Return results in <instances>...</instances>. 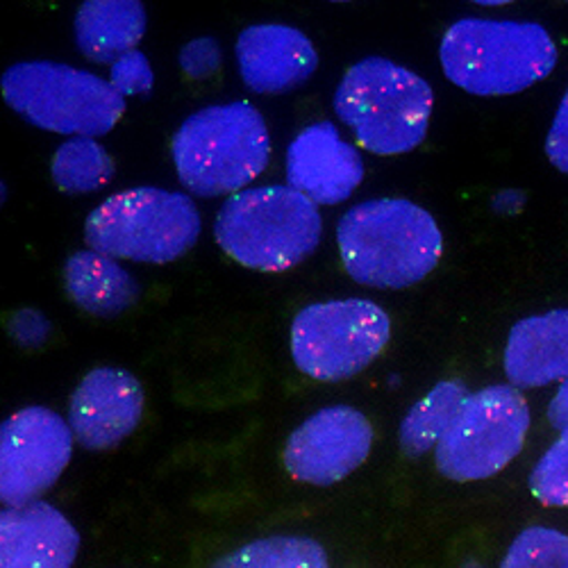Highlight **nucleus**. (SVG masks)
Masks as SVG:
<instances>
[{"instance_id":"6e6552de","label":"nucleus","mask_w":568,"mask_h":568,"mask_svg":"<svg viewBox=\"0 0 568 568\" xmlns=\"http://www.w3.org/2000/svg\"><path fill=\"white\" fill-rule=\"evenodd\" d=\"M389 335V316L375 303H316L294 318L292 357L314 381L337 383L364 371L387 348Z\"/></svg>"},{"instance_id":"b1692460","label":"nucleus","mask_w":568,"mask_h":568,"mask_svg":"<svg viewBox=\"0 0 568 568\" xmlns=\"http://www.w3.org/2000/svg\"><path fill=\"white\" fill-rule=\"evenodd\" d=\"M110 84L121 93V97H136L153 89V69L149 60L139 51H132L112 64Z\"/></svg>"},{"instance_id":"f8f14e48","label":"nucleus","mask_w":568,"mask_h":568,"mask_svg":"<svg viewBox=\"0 0 568 568\" xmlns=\"http://www.w3.org/2000/svg\"><path fill=\"white\" fill-rule=\"evenodd\" d=\"M144 414V392L121 368L89 371L69 405L71 433L89 450H108L121 444Z\"/></svg>"},{"instance_id":"1a4fd4ad","label":"nucleus","mask_w":568,"mask_h":568,"mask_svg":"<svg viewBox=\"0 0 568 568\" xmlns=\"http://www.w3.org/2000/svg\"><path fill=\"white\" fill-rule=\"evenodd\" d=\"M530 412L516 387H487L466 398L437 444V468L455 483L496 476L526 444Z\"/></svg>"},{"instance_id":"f03ea898","label":"nucleus","mask_w":568,"mask_h":568,"mask_svg":"<svg viewBox=\"0 0 568 568\" xmlns=\"http://www.w3.org/2000/svg\"><path fill=\"white\" fill-rule=\"evenodd\" d=\"M446 78L473 97H511L550 75L557 45L539 23L462 19L439 45Z\"/></svg>"},{"instance_id":"5701e85b","label":"nucleus","mask_w":568,"mask_h":568,"mask_svg":"<svg viewBox=\"0 0 568 568\" xmlns=\"http://www.w3.org/2000/svg\"><path fill=\"white\" fill-rule=\"evenodd\" d=\"M530 489L539 503L548 507H568V433L537 464Z\"/></svg>"},{"instance_id":"423d86ee","label":"nucleus","mask_w":568,"mask_h":568,"mask_svg":"<svg viewBox=\"0 0 568 568\" xmlns=\"http://www.w3.org/2000/svg\"><path fill=\"white\" fill-rule=\"evenodd\" d=\"M201 234V214L184 194L164 189H130L93 210L84 223L91 251L112 260L169 264L192 251Z\"/></svg>"},{"instance_id":"9d476101","label":"nucleus","mask_w":568,"mask_h":568,"mask_svg":"<svg viewBox=\"0 0 568 568\" xmlns=\"http://www.w3.org/2000/svg\"><path fill=\"white\" fill-rule=\"evenodd\" d=\"M71 448L73 433L55 412L28 407L10 416L0 433V498L30 505L62 476Z\"/></svg>"},{"instance_id":"9b49d317","label":"nucleus","mask_w":568,"mask_h":568,"mask_svg":"<svg viewBox=\"0 0 568 568\" xmlns=\"http://www.w3.org/2000/svg\"><path fill=\"white\" fill-rule=\"evenodd\" d=\"M373 448L368 418L353 407H327L307 418L284 446L290 476L307 485H333L359 468Z\"/></svg>"},{"instance_id":"f3484780","label":"nucleus","mask_w":568,"mask_h":568,"mask_svg":"<svg viewBox=\"0 0 568 568\" xmlns=\"http://www.w3.org/2000/svg\"><path fill=\"white\" fill-rule=\"evenodd\" d=\"M144 32L146 10L136 0H89L75 14L78 49L99 64L132 53Z\"/></svg>"},{"instance_id":"4be33fe9","label":"nucleus","mask_w":568,"mask_h":568,"mask_svg":"<svg viewBox=\"0 0 568 568\" xmlns=\"http://www.w3.org/2000/svg\"><path fill=\"white\" fill-rule=\"evenodd\" d=\"M503 568H568V535L548 528H530L520 535Z\"/></svg>"},{"instance_id":"393cba45","label":"nucleus","mask_w":568,"mask_h":568,"mask_svg":"<svg viewBox=\"0 0 568 568\" xmlns=\"http://www.w3.org/2000/svg\"><path fill=\"white\" fill-rule=\"evenodd\" d=\"M221 69V51L214 39H194L180 51V71L189 80H205Z\"/></svg>"},{"instance_id":"20e7f679","label":"nucleus","mask_w":568,"mask_h":568,"mask_svg":"<svg viewBox=\"0 0 568 568\" xmlns=\"http://www.w3.org/2000/svg\"><path fill=\"white\" fill-rule=\"evenodd\" d=\"M314 201L292 186H260L232 194L216 214L214 236L223 253L253 271L277 273L301 264L321 242Z\"/></svg>"},{"instance_id":"f257e3e1","label":"nucleus","mask_w":568,"mask_h":568,"mask_svg":"<svg viewBox=\"0 0 568 568\" xmlns=\"http://www.w3.org/2000/svg\"><path fill=\"white\" fill-rule=\"evenodd\" d=\"M346 273L373 290H405L428 277L442 255L444 236L430 212L400 201H368L337 225Z\"/></svg>"},{"instance_id":"7ed1b4c3","label":"nucleus","mask_w":568,"mask_h":568,"mask_svg":"<svg viewBox=\"0 0 568 568\" xmlns=\"http://www.w3.org/2000/svg\"><path fill=\"white\" fill-rule=\"evenodd\" d=\"M171 155L180 182L192 194L203 199L240 194L268 166L266 121L248 103L205 108L178 128Z\"/></svg>"},{"instance_id":"2eb2a0df","label":"nucleus","mask_w":568,"mask_h":568,"mask_svg":"<svg viewBox=\"0 0 568 568\" xmlns=\"http://www.w3.org/2000/svg\"><path fill=\"white\" fill-rule=\"evenodd\" d=\"M78 532L45 503L14 507L0 518V568H71Z\"/></svg>"},{"instance_id":"bb28decb","label":"nucleus","mask_w":568,"mask_h":568,"mask_svg":"<svg viewBox=\"0 0 568 568\" xmlns=\"http://www.w3.org/2000/svg\"><path fill=\"white\" fill-rule=\"evenodd\" d=\"M10 335L21 344V346H37L45 337H49V321H45L39 312L32 310H21L10 316L8 321Z\"/></svg>"},{"instance_id":"a878e982","label":"nucleus","mask_w":568,"mask_h":568,"mask_svg":"<svg viewBox=\"0 0 568 568\" xmlns=\"http://www.w3.org/2000/svg\"><path fill=\"white\" fill-rule=\"evenodd\" d=\"M546 153H548V160L561 173H568V91H566V97L561 99V105H559L557 116L552 121V128L548 132Z\"/></svg>"},{"instance_id":"aec40b11","label":"nucleus","mask_w":568,"mask_h":568,"mask_svg":"<svg viewBox=\"0 0 568 568\" xmlns=\"http://www.w3.org/2000/svg\"><path fill=\"white\" fill-rule=\"evenodd\" d=\"M51 173L60 192L71 196L93 194L112 180L114 158L93 139L78 136L58 149Z\"/></svg>"},{"instance_id":"4468645a","label":"nucleus","mask_w":568,"mask_h":568,"mask_svg":"<svg viewBox=\"0 0 568 568\" xmlns=\"http://www.w3.org/2000/svg\"><path fill=\"white\" fill-rule=\"evenodd\" d=\"M236 62L248 89L280 93L312 78L318 67V53L301 30L262 23L246 28L236 39Z\"/></svg>"},{"instance_id":"a211bd4d","label":"nucleus","mask_w":568,"mask_h":568,"mask_svg":"<svg viewBox=\"0 0 568 568\" xmlns=\"http://www.w3.org/2000/svg\"><path fill=\"white\" fill-rule=\"evenodd\" d=\"M64 290L69 298L93 316H116L136 301V282L112 257L80 251L67 260Z\"/></svg>"},{"instance_id":"6ab92c4d","label":"nucleus","mask_w":568,"mask_h":568,"mask_svg":"<svg viewBox=\"0 0 568 568\" xmlns=\"http://www.w3.org/2000/svg\"><path fill=\"white\" fill-rule=\"evenodd\" d=\"M468 392L459 383H442L418 400L400 425V444L409 455H420L437 446L450 430Z\"/></svg>"},{"instance_id":"cd10ccee","label":"nucleus","mask_w":568,"mask_h":568,"mask_svg":"<svg viewBox=\"0 0 568 568\" xmlns=\"http://www.w3.org/2000/svg\"><path fill=\"white\" fill-rule=\"evenodd\" d=\"M548 416H550L552 428H557L559 433H568V381H564V385L555 394Z\"/></svg>"},{"instance_id":"0eeeda50","label":"nucleus","mask_w":568,"mask_h":568,"mask_svg":"<svg viewBox=\"0 0 568 568\" xmlns=\"http://www.w3.org/2000/svg\"><path fill=\"white\" fill-rule=\"evenodd\" d=\"M0 91L26 121L58 134L103 136L125 112V99L108 80L53 62L10 67Z\"/></svg>"},{"instance_id":"39448f33","label":"nucleus","mask_w":568,"mask_h":568,"mask_svg":"<svg viewBox=\"0 0 568 568\" xmlns=\"http://www.w3.org/2000/svg\"><path fill=\"white\" fill-rule=\"evenodd\" d=\"M433 87L414 71L385 58L351 67L335 93L337 116L373 155H403L428 134Z\"/></svg>"},{"instance_id":"412c9836","label":"nucleus","mask_w":568,"mask_h":568,"mask_svg":"<svg viewBox=\"0 0 568 568\" xmlns=\"http://www.w3.org/2000/svg\"><path fill=\"white\" fill-rule=\"evenodd\" d=\"M212 568H327V557L312 539L271 537L230 552Z\"/></svg>"},{"instance_id":"ddd939ff","label":"nucleus","mask_w":568,"mask_h":568,"mask_svg":"<svg viewBox=\"0 0 568 568\" xmlns=\"http://www.w3.org/2000/svg\"><path fill=\"white\" fill-rule=\"evenodd\" d=\"M364 178L359 153L327 121L305 128L287 151L292 189L316 205H337L353 196Z\"/></svg>"},{"instance_id":"dca6fc26","label":"nucleus","mask_w":568,"mask_h":568,"mask_svg":"<svg viewBox=\"0 0 568 568\" xmlns=\"http://www.w3.org/2000/svg\"><path fill=\"white\" fill-rule=\"evenodd\" d=\"M505 373L514 387L568 381V310L516 323L505 348Z\"/></svg>"}]
</instances>
